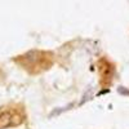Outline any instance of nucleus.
Wrapping results in <instances>:
<instances>
[{"label":"nucleus","mask_w":129,"mask_h":129,"mask_svg":"<svg viewBox=\"0 0 129 129\" xmlns=\"http://www.w3.org/2000/svg\"><path fill=\"white\" fill-rule=\"evenodd\" d=\"M26 121V111L23 105L9 103L0 107V129L14 128Z\"/></svg>","instance_id":"f03ea898"},{"label":"nucleus","mask_w":129,"mask_h":129,"mask_svg":"<svg viewBox=\"0 0 129 129\" xmlns=\"http://www.w3.org/2000/svg\"><path fill=\"white\" fill-rule=\"evenodd\" d=\"M97 69L100 74V85L102 89H109L115 76V66L107 58H101L97 62Z\"/></svg>","instance_id":"7ed1b4c3"},{"label":"nucleus","mask_w":129,"mask_h":129,"mask_svg":"<svg viewBox=\"0 0 129 129\" xmlns=\"http://www.w3.org/2000/svg\"><path fill=\"white\" fill-rule=\"evenodd\" d=\"M18 66H21L30 75H38L49 70L54 63V54L49 50H28L13 59Z\"/></svg>","instance_id":"f257e3e1"}]
</instances>
